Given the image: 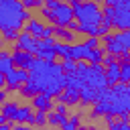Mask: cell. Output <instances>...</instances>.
Segmentation results:
<instances>
[{
    "label": "cell",
    "mask_w": 130,
    "mask_h": 130,
    "mask_svg": "<svg viewBox=\"0 0 130 130\" xmlns=\"http://www.w3.org/2000/svg\"><path fill=\"white\" fill-rule=\"evenodd\" d=\"M89 49L85 47V43H75L73 47H71V59L75 61V63H81V61H87L89 59Z\"/></svg>",
    "instance_id": "16"
},
{
    "label": "cell",
    "mask_w": 130,
    "mask_h": 130,
    "mask_svg": "<svg viewBox=\"0 0 130 130\" xmlns=\"http://www.w3.org/2000/svg\"><path fill=\"white\" fill-rule=\"evenodd\" d=\"M6 98H8V89H0V102H2V104H6V102H8Z\"/></svg>",
    "instance_id": "32"
},
{
    "label": "cell",
    "mask_w": 130,
    "mask_h": 130,
    "mask_svg": "<svg viewBox=\"0 0 130 130\" xmlns=\"http://www.w3.org/2000/svg\"><path fill=\"white\" fill-rule=\"evenodd\" d=\"M12 130H30L28 124H12Z\"/></svg>",
    "instance_id": "31"
},
{
    "label": "cell",
    "mask_w": 130,
    "mask_h": 130,
    "mask_svg": "<svg viewBox=\"0 0 130 130\" xmlns=\"http://www.w3.org/2000/svg\"><path fill=\"white\" fill-rule=\"evenodd\" d=\"M81 126V116L79 114H71L69 118H67V122L59 128V130H77Z\"/></svg>",
    "instance_id": "22"
},
{
    "label": "cell",
    "mask_w": 130,
    "mask_h": 130,
    "mask_svg": "<svg viewBox=\"0 0 130 130\" xmlns=\"http://www.w3.org/2000/svg\"><path fill=\"white\" fill-rule=\"evenodd\" d=\"M75 14V20L79 22V32L98 39V30L104 24V12H102V4L98 2H79V0H71L69 2Z\"/></svg>",
    "instance_id": "4"
},
{
    "label": "cell",
    "mask_w": 130,
    "mask_h": 130,
    "mask_svg": "<svg viewBox=\"0 0 130 130\" xmlns=\"http://www.w3.org/2000/svg\"><path fill=\"white\" fill-rule=\"evenodd\" d=\"M28 73H30L28 85L35 89L37 95L43 93V95H49L53 100L65 91V71H63L61 63H57V61L49 63V61L37 59Z\"/></svg>",
    "instance_id": "1"
},
{
    "label": "cell",
    "mask_w": 130,
    "mask_h": 130,
    "mask_svg": "<svg viewBox=\"0 0 130 130\" xmlns=\"http://www.w3.org/2000/svg\"><path fill=\"white\" fill-rule=\"evenodd\" d=\"M28 79H30L28 71L14 69L8 75H0V85H2V89H8V91H20V87H24L28 83Z\"/></svg>",
    "instance_id": "7"
},
{
    "label": "cell",
    "mask_w": 130,
    "mask_h": 130,
    "mask_svg": "<svg viewBox=\"0 0 130 130\" xmlns=\"http://www.w3.org/2000/svg\"><path fill=\"white\" fill-rule=\"evenodd\" d=\"M55 45H57V39L51 37V39H39V49H37V59L41 61H49V63H55L57 61V51H55Z\"/></svg>",
    "instance_id": "8"
},
{
    "label": "cell",
    "mask_w": 130,
    "mask_h": 130,
    "mask_svg": "<svg viewBox=\"0 0 130 130\" xmlns=\"http://www.w3.org/2000/svg\"><path fill=\"white\" fill-rule=\"evenodd\" d=\"M14 69H16V65L12 61V53H8L6 49H2L0 51V75H8Z\"/></svg>",
    "instance_id": "14"
},
{
    "label": "cell",
    "mask_w": 130,
    "mask_h": 130,
    "mask_svg": "<svg viewBox=\"0 0 130 130\" xmlns=\"http://www.w3.org/2000/svg\"><path fill=\"white\" fill-rule=\"evenodd\" d=\"M35 126H37V128L49 126V114H47V112H37V114H35Z\"/></svg>",
    "instance_id": "24"
},
{
    "label": "cell",
    "mask_w": 130,
    "mask_h": 130,
    "mask_svg": "<svg viewBox=\"0 0 130 130\" xmlns=\"http://www.w3.org/2000/svg\"><path fill=\"white\" fill-rule=\"evenodd\" d=\"M87 130H98V128L95 126H87Z\"/></svg>",
    "instance_id": "35"
},
{
    "label": "cell",
    "mask_w": 130,
    "mask_h": 130,
    "mask_svg": "<svg viewBox=\"0 0 130 130\" xmlns=\"http://www.w3.org/2000/svg\"><path fill=\"white\" fill-rule=\"evenodd\" d=\"M55 112L61 114V116H65V118L71 116V114H69V106H65V104H57V106H55Z\"/></svg>",
    "instance_id": "30"
},
{
    "label": "cell",
    "mask_w": 130,
    "mask_h": 130,
    "mask_svg": "<svg viewBox=\"0 0 130 130\" xmlns=\"http://www.w3.org/2000/svg\"><path fill=\"white\" fill-rule=\"evenodd\" d=\"M41 16H43L45 20H49V24H53V26H63V28H67L69 22L75 20V14H73V8H71L69 2H59L53 10L47 8V6H43V8H41Z\"/></svg>",
    "instance_id": "5"
},
{
    "label": "cell",
    "mask_w": 130,
    "mask_h": 130,
    "mask_svg": "<svg viewBox=\"0 0 130 130\" xmlns=\"http://www.w3.org/2000/svg\"><path fill=\"white\" fill-rule=\"evenodd\" d=\"M18 108H20L18 102H6V104H2V112H0V116H2L6 122L14 124V122H16V112H18Z\"/></svg>",
    "instance_id": "15"
},
{
    "label": "cell",
    "mask_w": 130,
    "mask_h": 130,
    "mask_svg": "<svg viewBox=\"0 0 130 130\" xmlns=\"http://www.w3.org/2000/svg\"><path fill=\"white\" fill-rule=\"evenodd\" d=\"M71 47H73V45H67V43L57 41L55 51H57V57L61 59V63H63V61H73V59H71Z\"/></svg>",
    "instance_id": "21"
},
{
    "label": "cell",
    "mask_w": 130,
    "mask_h": 130,
    "mask_svg": "<svg viewBox=\"0 0 130 130\" xmlns=\"http://www.w3.org/2000/svg\"><path fill=\"white\" fill-rule=\"evenodd\" d=\"M120 130H130V124H122L120 122Z\"/></svg>",
    "instance_id": "34"
},
{
    "label": "cell",
    "mask_w": 130,
    "mask_h": 130,
    "mask_svg": "<svg viewBox=\"0 0 130 130\" xmlns=\"http://www.w3.org/2000/svg\"><path fill=\"white\" fill-rule=\"evenodd\" d=\"M65 122H67L65 116H61V114H57V112H49V126H51V128H61Z\"/></svg>",
    "instance_id": "23"
},
{
    "label": "cell",
    "mask_w": 130,
    "mask_h": 130,
    "mask_svg": "<svg viewBox=\"0 0 130 130\" xmlns=\"http://www.w3.org/2000/svg\"><path fill=\"white\" fill-rule=\"evenodd\" d=\"M100 93H102V91L85 85V87L81 89V106H93V104H98V102H100Z\"/></svg>",
    "instance_id": "17"
},
{
    "label": "cell",
    "mask_w": 130,
    "mask_h": 130,
    "mask_svg": "<svg viewBox=\"0 0 130 130\" xmlns=\"http://www.w3.org/2000/svg\"><path fill=\"white\" fill-rule=\"evenodd\" d=\"M116 63H120V59L116 57V55H110V53H106V57H104V67H110V65H116Z\"/></svg>",
    "instance_id": "29"
},
{
    "label": "cell",
    "mask_w": 130,
    "mask_h": 130,
    "mask_svg": "<svg viewBox=\"0 0 130 130\" xmlns=\"http://www.w3.org/2000/svg\"><path fill=\"white\" fill-rule=\"evenodd\" d=\"M55 39L61 41V43H67V45H75L77 41V35L71 32L69 28H63V26H55Z\"/></svg>",
    "instance_id": "19"
},
{
    "label": "cell",
    "mask_w": 130,
    "mask_h": 130,
    "mask_svg": "<svg viewBox=\"0 0 130 130\" xmlns=\"http://www.w3.org/2000/svg\"><path fill=\"white\" fill-rule=\"evenodd\" d=\"M0 130H12V124H2Z\"/></svg>",
    "instance_id": "33"
},
{
    "label": "cell",
    "mask_w": 130,
    "mask_h": 130,
    "mask_svg": "<svg viewBox=\"0 0 130 130\" xmlns=\"http://www.w3.org/2000/svg\"><path fill=\"white\" fill-rule=\"evenodd\" d=\"M120 67H122V73H120V83L130 85V63H120Z\"/></svg>",
    "instance_id": "25"
},
{
    "label": "cell",
    "mask_w": 130,
    "mask_h": 130,
    "mask_svg": "<svg viewBox=\"0 0 130 130\" xmlns=\"http://www.w3.org/2000/svg\"><path fill=\"white\" fill-rule=\"evenodd\" d=\"M55 106H57V104H55L49 95H43V93H41V95L32 98V108H35L37 112H47V114H49V112H55Z\"/></svg>",
    "instance_id": "13"
},
{
    "label": "cell",
    "mask_w": 130,
    "mask_h": 130,
    "mask_svg": "<svg viewBox=\"0 0 130 130\" xmlns=\"http://www.w3.org/2000/svg\"><path fill=\"white\" fill-rule=\"evenodd\" d=\"M130 114V85L118 83L114 87H108L100 93V102L91 106V120L106 118V116H126Z\"/></svg>",
    "instance_id": "2"
},
{
    "label": "cell",
    "mask_w": 130,
    "mask_h": 130,
    "mask_svg": "<svg viewBox=\"0 0 130 130\" xmlns=\"http://www.w3.org/2000/svg\"><path fill=\"white\" fill-rule=\"evenodd\" d=\"M22 4H24L26 10H30V8H39V10H41V8L45 6L43 0H22Z\"/></svg>",
    "instance_id": "27"
},
{
    "label": "cell",
    "mask_w": 130,
    "mask_h": 130,
    "mask_svg": "<svg viewBox=\"0 0 130 130\" xmlns=\"http://www.w3.org/2000/svg\"><path fill=\"white\" fill-rule=\"evenodd\" d=\"M12 61H14L16 69H24V71H30L32 63L37 61V57H35L32 53H26V51H18V49H14V51H12Z\"/></svg>",
    "instance_id": "10"
},
{
    "label": "cell",
    "mask_w": 130,
    "mask_h": 130,
    "mask_svg": "<svg viewBox=\"0 0 130 130\" xmlns=\"http://www.w3.org/2000/svg\"><path fill=\"white\" fill-rule=\"evenodd\" d=\"M45 28H47V24H45L43 20H39L37 16L30 18V20L24 24V32L32 35L35 39H45Z\"/></svg>",
    "instance_id": "12"
},
{
    "label": "cell",
    "mask_w": 130,
    "mask_h": 130,
    "mask_svg": "<svg viewBox=\"0 0 130 130\" xmlns=\"http://www.w3.org/2000/svg\"><path fill=\"white\" fill-rule=\"evenodd\" d=\"M120 73H122L120 63L106 67V81H108V85H110V87H114V85H118V83H120Z\"/></svg>",
    "instance_id": "20"
},
{
    "label": "cell",
    "mask_w": 130,
    "mask_h": 130,
    "mask_svg": "<svg viewBox=\"0 0 130 130\" xmlns=\"http://www.w3.org/2000/svg\"><path fill=\"white\" fill-rule=\"evenodd\" d=\"M61 65H63L65 75H69V73H75V71H77V63H75V61H63Z\"/></svg>",
    "instance_id": "28"
},
{
    "label": "cell",
    "mask_w": 130,
    "mask_h": 130,
    "mask_svg": "<svg viewBox=\"0 0 130 130\" xmlns=\"http://www.w3.org/2000/svg\"><path fill=\"white\" fill-rule=\"evenodd\" d=\"M35 114H37V110L32 108V104H24V106L18 108V112H16V122H14V124H26Z\"/></svg>",
    "instance_id": "18"
},
{
    "label": "cell",
    "mask_w": 130,
    "mask_h": 130,
    "mask_svg": "<svg viewBox=\"0 0 130 130\" xmlns=\"http://www.w3.org/2000/svg\"><path fill=\"white\" fill-rule=\"evenodd\" d=\"M12 49H18V51H26V53H32V55H37V49H39V39H35L32 35H28V32H20V37H18V41L14 43V47Z\"/></svg>",
    "instance_id": "9"
},
{
    "label": "cell",
    "mask_w": 130,
    "mask_h": 130,
    "mask_svg": "<svg viewBox=\"0 0 130 130\" xmlns=\"http://www.w3.org/2000/svg\"><path fill=\"white\" fill-rule=\"evenodd\" d=\"M104 4L116 8V18H114V30H130V0H106Z\"/></svg>",
    "instance_id": "6"
},
{
    "label": "cell",
    "mask_w": 130,
    "mask_h": 130,
    "mask_svg": "<svg viewBox=\"0 0 130 130\" xmlns=\"http://www.w3.org/2000/svg\"><path fill=\"white\" fill-rule=\"evenodd\" d=\"M83 43H85V47H87L89 51H95V49H102V41H100V39H95V37H89V39H85Z\"/></svg>",
    "instance_id": "26"
},
{
    "label": "cell",
    "mask_w": 130,
    "mask_h": 130,
    "mask_svg": "<svg viewBox=\"0 0 130 130\" xmlns=\"http://www.w3.org/2000/svg\"><path fill=\"white\" fill-rule=\"evenodd\" d=\"M30 18L35 16L30 10L24 8L22 0H0V35L2 32L20 35Z\"/></svg>",
    "instance_id": "3"
},
{
    "label": "cell",
    "mask_w": 130,
    "mask_h": 130,
    "mask_svg": "<svg viewBox=\"0 0 130 130\" xmlns=\"http://www.w3.org/2000/svg\"><path fill=\"white\" fill-rule=\"evenodd\" d=\"M55 104H65V106H69V108L79 106V104H81V91H75V89H65L59 98H55Z\"/></svg>",
    "instance_id": "11"
},
{
    "label": "cell",
    "mask_w": 130,
    "mask_h": 130,
    "mask_svg": "<svg viewBox=\"0 0 130 130\" xmlns=\"http://www.w3.org/2000/svg\"><path fill=\"white\" fill-rule=\"evenodd\" d=\"M77 130H87V126H79V128H77Z\"/></svg>",
    "instance_id": "36"
}]
</instances>
